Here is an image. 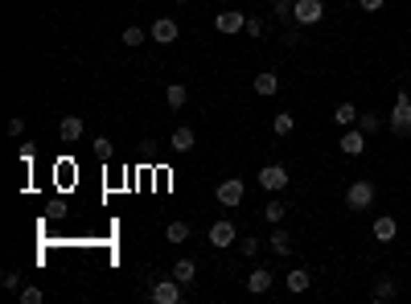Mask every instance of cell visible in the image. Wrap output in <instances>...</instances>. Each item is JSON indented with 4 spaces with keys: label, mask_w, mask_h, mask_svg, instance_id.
Returning <instances> with one entry per match:
<instances>
[{
    "label": "cell",
    "mask_w": 411,
    "mask_h": 304,
    "mask_svg": "<svg viewBox=\"0 0 411 304\" xmlns=\"http://www.w3.org/2000/svg\"><path fill=\"white\" fill-rule=\"evenodd\" d=\"M214 29H218V33H243V29H247V13H218V17H214Z\"/></svg>",
    "instance_id": "30bf717a"
},
{
    "label": "cell",
    "mask_w": 411,
    "mask_h": 304,
    "mask_svg": "<svg viewBox=\"0 0 411 304\" xmlns=\"http://www.w3.org/2000/svg\"><path fill=\"white\" fill-rule=\"evenodd\" d=\"M193 275H198V263H193V259H177V263H173V280H177V284L189 288V284H193Z\"/></svg>",
    "instance_id": "9a60e30c"
},
{
    "label": "cell",
    "mask_w": 411,
    "mask_h": 304,
    "mask_svg": "<svg viewBox=\"0 0 411 304\" xmlns=\"http://www.w3.org/2000/svg\"><path fill=\"white\" fill-rule=\"evenodd\" d=\"M259 247H264L259 239H243V243H239V251H243L247 259H255V255H259Z\"/></svg>",
    "instance_id": "f1b7e54d"
},
{
    "label": "cell",
    "mask_w": 411,
    "mask_h": 304,
    "mask_svg": "<svg viewBox=\"0 0 411 304\" xmlns=\"http://www.w3.org/2000/svg\"><path fill=\"white\" fill-rule=\"evenodd\" d=\"M337 148H341L346 157H362L366 152V131L362 128H346V136L337 140Z\"/></svg>",
    "instance_id": "9c48e42d"
},
{
    "label": "cell",
    "mask_w": 411,
    "mask_h": 304,
    "mask_svg": "<svg viewBox=\"0 0 411 304\" xmlns=\"http://www.w3.org/2000/svg\"><path fill=\"white\" fill-rule=\"evenodd\" d=\"M275 17H280V21H284V25H288V21H292V0H275V8H272Z\"/></svg>",
    "instance_id": "f546056e"
},
{
    "label": "cell",
    "mask_w": 411,
    "mask_h": 304,
    "mask_svg": "<svg viewBox=\"0 0 411 304\" xmlns=\"http://www.w3.org/2000/svg\"><path fill=\"white\" fill-rule=\"evenodd\" d=\"M177 4H185V0H177Z\"/></svg>",
    "instance_id": "e575fe53"
},
{
    "label": "cell",
    "mask_w": 411,
    "mask_h": 304,
    "mask_svg": "<svg viewBox=\"0 0 411 304\" xmlns=\"http://www.w3.org/2000/svg\"><path fill=\"white\" fill-rule=\"evenodd\" d=\"M169 148H173V152H189V148H193V131L177 128V131H173V140H169Z\"/></svg>",
    "instance_id": "ffe728a7"
},
{
    "label": "cell",
    "mask_w": 411,
    "mask_h": 304,
    "mask_svg": "<svg viewBox=\"0 0 411 304\" xmlns=\"http://www.w3.org/2000/svg\"><path fill=\"white\" fill-rule=\"evenodd\" d=\"M284 214H288V206H284V202H268V206H264V218H268V222H275V226L284 222Z\"/></svg>",
    "instance_id": "d4e9b609"
},
{
    "label": "cell",
    "mask_w": 411,
    "mask_h": 304,
    "mask_svg": "<svg viewBox=\"0 0 411 304\" xmlns=\"http://www.w3.org/2000/svg\"><path fill=\"white\" fill-rule=\"evenodd\" d=\"M358 128H362L366 136H374V131L382 128V120H378V115H374V111H362V115H358Z\"/></svg>",
    "instance_id": "cb8c5ba5"
},
{
    "label": "cell",
    "mask_w": 411,
    "mask_h": 304,
    "mask_svg": "<svg viewBox=\"0 0 411 304\" xmlns=\"http://www.w3.org/2000/svg\"><path fill=\"white\" fill-rule=\"evenodd\" d=\"M0 284H4V288H21V275H17V271H4Z\"/></svg>",
    "instance_id": "1f68e13d"
},
{
    "label": "cell",
    "mask_w": 411,
    "mask_h": 304,
    "mask_svg": "<svg viewBox=\"0 0 411 304\" xmlns=\"http://www.w3.org/2000/svg\"><path fill=\"white\" fill-rule=\"evenodd\" d=\"M395 234H399V222L391 214L374 218V239H378V243H395Z\"/></svg>",
    "instance_id": "8fae6325"
},
{
    "label": "cell",
    "mask_w": 411,
    "mask_h": 304,
    "mask_svg": "<svg viewBox=\"0 0 411 304\" xmlns=\"http://www.w3.org/2000/svg\"><path fill=\"white\" fill-rule=\"evenodd\" d=\"M382 4H387V0H358V8H362V13H378Z\"/></svg>",
    "instance_id": "d6a6232c"
},
{
    "label": "cell",
    "mask_w": 411,
    "mask_h": 304,
    "mask_svg": "<svg viewBox=\"0 0 411 304\" xmlns=\"http://www.w3.org/2000/svg\"><path fill=\"white\" fill-rule=\"evenodd\" d=\"M25 131V120H8V136H21Z\"/></svg>",
    "instance_id": "836d02e7"
},
{
    "label": "cell",
    "mask_w": 411,
    "mask_h": 304,
    "mask_svg": "<svg viewBox=\"0 0 411 304\" xmlns=\"http://www.w3.org/2000/svg\"><path fill=\"white\" fill-rule=\"evenodd\" d=\"M247 38H264V21L259 17H247V29H243Z\"/></svg>",
    "instance_id": "4dcf8cb0"
},
{
    "label": "cell",
    "mask_w": 411,
    "mask_h": 304,
    "mask_svg": "<svg viewBox=\"0 0 411 304\" xmlns=\"http://www.w3.org/2000/svg\"><path fill=\"white\" fill-rule=\"evenodd\" d=\"M182 288L185 284H177L173 275H169V280H156V284H152V301L156 304H182Z\"/></svg>",
    "instance_id": "52a82bcc"
},
{
    "label": "cell",
    "mask_w": 411,
    "mask_h": 304,
    "mask_svg": "<svg viewBox=\"0 0 411 304\" xmlns=\"http://www.w3.org/2000/svg\"><path fill=\"white\" fill-rule=\"evenodd\" d=\"M58 136H62L66 144H74V140L83 136V120H79V115H66V120L58 124Z\"/></svg>",
    "instance_id": "5bb4252c"
},
{
    "label": "cell",
    "mask_w": 411,
    "mask_h": 304,
    "mask_svg": "<svg viewBox=\"0 0 411 304\" xmlns=\"http://www.w3.org/2000/svg\"><path fill=\"white\" fill-rule=\"evenodd\" d=\"M165 99H169V107H173V111H182L185 103H189V90H185V87H169V90H165Z\"/></svg>",
    "instance_id": "7402d4cb"
},
{
    "label": "cell",
    "mask_w": 411,
    "mask_h": 304,
    "mask_svg": "<svg viewBox=\"0 0 411 304\" xmlns=\"http://www.w3.org/2000/svg\"><path fill=\"white\" fill-rule=\"evenodd\" d=\"M275 90H280V79H275L272 70H264V74H255V95H264V99H272Z\"/></svg>",
    "instance_id": "2e32d148"
},
{
    "label": "cell",
    "mask_w": 411,
    "mask_h": 304,
    "mask_svg": "<svg viewBox=\"0 0 411 304\" xmlns=\"http://www.w3.org/2000/svg\"><path fill=\"white\" fill-rule=\"evenodd\" d=\"M91 148H95V157H99V161H107V157H111V140H107V136H95Z\"/></svg>",
    "instance_id": "484cf974"
},
{
    "label": "cell",
    "mask_w": 411,
    "mask_h": 304,
    "mask_svg": "<svg viewBox=\"0 0 411 304\" xmlns=\"http://www.w3.org/2000/svg\"><path fill=\"white\" fill-rule=\"evenodd\" d=\"M234 243H239L234 222H230V218H218V222L210 226V247H218V251H223V247H234Z\"/></svg>",
    "instance_id": "5b68a950"
},
{
    "label": "cell",
    "mask_w": 411,
    "mask_h": 304,
    "mask_svg": "<svg viewBox=\"0 0 411 304\" xmlns=\"http://www.w3.org/2000/svg\"><path fill=\"white\" fill-rule=\"evenodd\" d=\"M46 301V292H42V288H33V284H29V288H21V304H42Z\"/></svg>",
    "instance_id": "83f0119b"
},
{
    "label": "cell",
    "mask_w": 411,
    "mask_h": 304,
    "mask_svg": "<svg viewBox=\"0 0 411 304\" xmlns=\"http://www.w3.org/2000/svg\"><path fill=\"white\" fill-rule=\"evenodd\" d=\"M395 292H399V288H395V280H378V284L370 288V296H374L378 304H382V301H395Z\"/></svg>",
    "instance_id": "d6986e66"
},
{
    "label": "cell",
    "mask_w": 411,
    "mask_h": 304,
    "mask_svg": "<svg viewBox=\"0 0 411 304\" xmlns=\"http://www.w3.org/2000/svg\"><path fill=\"white\" fill-rule=\"evenodd\" d=\"M292 128H296V120H292L288 111H280V115L272 120V131H275V136H292Z\"/></svg>",
    "instance_id": "44dd1931"
},
{
    "label": "cell",
    "mask_w": 411,
    "mask_h": 304,
    "mask_svg": "<svg viewBox=\"0 0 411 304\" xmlns=\"http://www.w3.org/2000/svg\"><path fill=\"white\" fill-rule=\"evenodd\" d=\"M358 115H362V111H358L354 103H337V107H333V120H337L341 128H354V124H358Z\"/></svg>",
    "instance_id": "4fadbf2b"
},
{
    "label": "cell",
    "mask_w": 411,
    "mask_h": 304,
    "mask_svg": "<svg viewBox=\"0 0 411 304\" xmlns=\"http://www.w3.org/2000/svg\"><path fill=\"white\" fill-rule=\"evenodd\" d=\"M268 288H272V271H264V267H255V271L247 275V292H251V296H264Z\"/></svg>",
    "instance_id": "7c38bea8"
},
{
    "label": "cell",
    "mask_w": 411,
    "mask_h": 304,
    "mask_svg": "<svg viewBox=\"0 0 411 304\" xmlns=\"http://www.w3.org/2000/svg\"><path fill=\"white\" fill-rule=\"evenodd\" d=\"M325 17V4L321 0H292V21L296 25H317Z\"/></svg>",
    "instance_id": "3957f363"
},
{
    "label": "cell",
    "mask_w": 411,
    "mask_h": 304,
    "mask_svg": "<svg viewBox=\"0 0 411 304\" xmlns=\"http://www.w3.org/2000/svg\"><path fill=\"white\" fill-rule=\"evenodd\" d=\"M144 38H148V33H144L140 25H128V29H124V45H144Z\"/></svg>",
    "instance_id": "4316f807"
},
{
    "label": "cell",
    "mask_w": 411,
    "mask_h": 304,
    "mask_svg": "<svg viewBox=\"0 0 411 304\" xmlns=\"http://www.w3.org/2000/svg\"><path fill=\"white\" fill-rule=\"evenodd\" d=\"M268 247H272L275 255H284V259H288V255H292V239H288V230H275L272 239H268Z\"/></svg>",
    "instance_id": "ac0fdd59"
},
{
    "label": "cell",
    "mask_w": 411,
    "mask_h": 304,
    "mask_svg": "<svg viewBox=\"0 0 411 304\" xmlns=\"http://www.w3.org/2000/svg\"><path fill=\"white\" fill-rule=\"evenodd\" d=\"M259 185H264L268 193L288 189V169H284V165H264V169H259Z\"/></svg>",
    "instance_id": "ba28073f"
},
{
    "label": "cell",
    "mask_w": 411,
    "mask_h": 304,
    "mask_svg": "<svg viewBox=\"0 0 411 304\" xmlns=\"http://www.w3.org/2000/svg\"><path fill=\"white\" fill-rule=\"evenodd\" d=\"M214 198H218L223 206H239V202L247 198V185H243L239 177H227V181H218V189H214Z\"/></svg>",
    "instance_id": "277c9868"
},
{
    "label": "cell",
    "mask_w": 411,
    "mask_h": 304,
    "mask_svg": "<svg viewBox=\"0 0 411 304\" xmlns=\"http://www.w3.org/2000/svg\"><path fill=\"white\" fill-rule=\"evenodd\" d=\"M309 284H313V271H305V267L288 271V292H309Z\"/></svg>",
    "instance_id": "e0dca14e"
},
{
    "label": "cell",
    "mask_w": 411,
    "mask_h": 304,
    "mask_svg": "<svg viewBox=\"0 0 411 304\" xmlns=\"http://www.w3.org/2000/svg\"><path fill=\"white\" fill-rule=\"evenodd\" d=\"M177 33H182V29H177V21H173V17H156V21H152V29H148V38H152L156 45H173V42H177Z\"/></svg>",
    "instance_id": "8992f818"
},
{
    "label": "cell",
    "mask_w": 411,
    "mask_h": 304,
    "mask_svg": "<svg viewBox=\"0 0 411 304\" xmlns=\"http://www.w3.org/2000/svg\"><path fill=\"white\" fill-rule=\"evenodd\" d=\"M387 128H391V136H399V140L411 136V90H399V95H395V107H391Z\"/></svg>",
    "instance_id": "6da1fadb"
},
{
    "label": "cell",
    "mask_w": 411,
    "mask_h": 304,
    "mask_svg": "<svg viewBox=\"0 0 411 304\" xmlns=\"http://www.w3.org/2000/svg\"><path fill=\"white\" fill-rule=\"evenodd\" d=\"M346 206L350 210H370L374 206V181H354L346 189Z\"/></svg>",
    "instance_id": "7a4b0ae2"
},
{
    "label": "cell",
    "mask_w": 411,
    "mask_h": 304,
    "mask_svg": "<svg viewBox=\"0 0 411 304\" xmlns=\"http://www.w3.org/2000/svg\"><path fill=\"white\" fill-rule=\"evenodd\" d=\"M165 239H169V243H185V239H189V222H169Z\"/></svg>",
    "instance_id": "603a6c76"
}]
</instances>
